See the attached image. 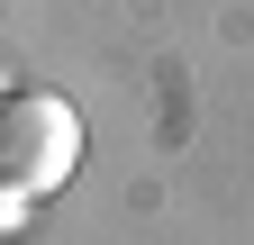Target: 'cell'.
<instances>
[{
    "label": "cell",
    "mask_w": 254,
    "mask_h": 245,
    "mask_svg": "<svg viewBox=\"0 0 254 245\" xmlns=\"http://www.w3.org/2000/svg\"><path fill=\"white\" fill-rule=\"evenodd\" d=\"M82 173V109L64 100V91H9L0 100V182H9V209L64 191V182Z\"/></svg>",
    "instance_id": "obj_1"
}]
</instances>
